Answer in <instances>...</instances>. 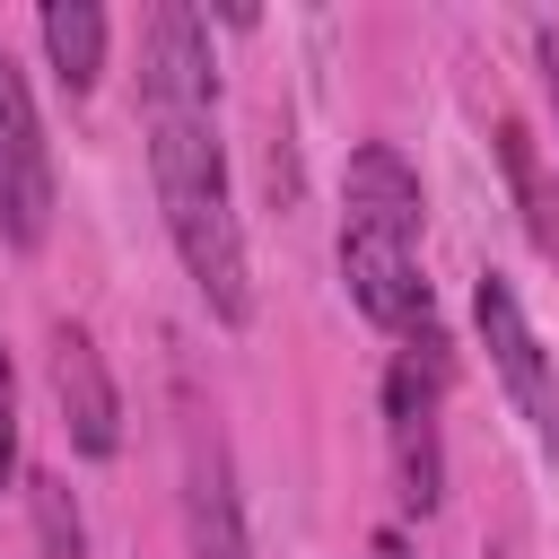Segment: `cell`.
<instances>
[{
  "label": "cell",
  "instance_id": "1",
  "mask_svg": "<svg viewBox=\"0 0 559 559\" xmlns=\"http://www.w3.org/2000/svg\"><path fill=\"white\" fill-rule=\"evenodd\" d=\"M140 131H148V183L166 245L183 280L201 288L210 323L245 332L253 323V262L227 192V140H218V52L210 17L192 0H157L140 26Z\"/></svg>",
  "mask_w": 559,
  "mask_h": 559
},
{
  "label": "cell",
  "instance_id": "2",
  "mask_svg": "<svg viewBox=\"0 0 559 559\" xmlns=\"http://www.w3.org/2000/svg\"><path fill=\"white\" fill-rule=\"evenodd\" d=\"M445 393H454V341L445 332L393 341V358H384V454H393V498L411 515L445 507Z\"/></svg>",
  "mask_w": 559,
  "mask_h": 559
},
{
  "label": "cell",
  "instance_id": "3",
  "mask_svg": "<svg viewBox=\"0 0 559 559\" xmlns=\"http://www.w3.org/2000/svg\"><path fill=\"white\" fill-rule=\"evenodd\" d=\"M341 288H349V306H358L384 341L437 332V288H428V271H419V227L341 210Z\"/></svg>",
  "mask_w": 559,
  "mask_h": 559
},
{
  "label": "cell",
  "instance_id": "4",
  "mask_svg": "<svg viewBox=\"0 0 559 559\" xmlns=\"http://www.w3.org/2000/svg\"><path fill=\"white\" fill-rule=\"evenodd\" d=\"M472 323H480V349H489L515 419L533 428L542 463H559V367H550V349H542V332H533V314H524V297H515L507 271L472 280Z\"/></svg>",
  "mask_w": 559,
  "mask_h": 559
},
{
  "label": "cell",
  "instance_id": "5",
  "mask_svg": "<svg viewBox=\"0 0 559 559\" xmlns=\"http://www.w3.org/2000/svg\"><path fill=\"white\" fill-rule=\"evenodd\" d=\"M44 236H52V140L26 96V70L0 44V245L44 253Z\"/></svg>",
  "mask_w": 559,
  "mask_h": 559
},
{
  "label": "cell",
  "instance_id": "6",
  "mask_svg": "<svg viewBox=\"0 0 559 559\" xmlns=\"http://www.w3.org/2000/svg\"><path fill=\"white\" fill-rule=\"evenodd\" d=\"M44 376H52V411H61L70 454H79V463H114V454H122V393H114V367H105L96 332H87V323H52Z\"/></svg>",
  "mask_w": 559,
  "mask_h": 559
},
{
  "label": "cell",
  "instance_id": "7",
  "mask_svg": "<svg viewBox=\"0 0 559 559\" xmlns=\"http://www.w3.org/2000/svg\"><path fill=\"white\" fill-rule=\"evenodd\" d=\"M183 542H192V559H253L236 463H227L218 428H192V445H183Z\"/></svg>",
  "mask_w": 559,
  "mask_h": 559
},
{
  "label": "cell",
  "instance_id": "8",
  "mask_svg": "<svg viewBox=\"0 0 559 559\" xmlns=\"http://www.w3.org/2000/svg\"><path fill=\"white\" fill-rule=\"evenodd\" d=\"M341 210H367V218H393V227H428L419 166H411L393 140H358L349 166H341Z\"/></svg>",
  "mask_w": 559,
  "mask_h": 559
},
{
  "label": "cell",
  "instance_id": "9",
  "mask_svg": "<svg viewBox=\"0 0 559 559\" xmlns=\"http://www.w3.org/2000/svg\"><path fill=\"white\" fill-rule=\"evenodd\" d=\"M35 35H44V61L61 79V96H96L105 79V44H114V17L96 0H44L35 9Z\"/></svg>",
  "mask_w": 559,
  "mask_h": 559
},
{
  "label": "cell",
  "instance_id": "10",
  "mask_svg": "<svg viewBox=\"0 0 559 559\" xmlns=\"http://www.w3.org/2000/svg\"><path fill=\"white\" fill-rule=\"evenodd\" d=\"M498 166H507V192H515V210H524L533 245H542V253H559V183L542 175V148H533V131H524L515 114L498 122Z\"/></svg>",
  "mask_w": 559,
  "mask_h": 559
},
{
  "label": "cell",
  "instance_id": "11",
  "mask_svg": "<svg viewBox=\"0 0 559 559\" xmlns=\"http://www.w3.org/2000/svg\"><path fill=\"white\" fill-rule=\"evenodd\" d=\"M26 489V524H35V559H87V515L70 498L61 472H17Z\"/></svg>",
  "mask_w": 559,
  "mask_h": 559
},
{
  "label": "cell",
  "instance_id": "12",
  "mask_svg": "<svg viewBox=\"0 0 559 559\" xmlns=\"http://www.w3.org/2000/svg\"><path fill=\"white\" fill-rule=\"evenodd\" d=\"M0 489H17V367L0 341Z\"/></svg>",
  "mask_w": 559,
  "mask_h": 559
},
{
  "label": "cell",
  "instance_id": "13",
  "mask_svg": "<svg viewBox=\"0 0 559 559\" xmlns=\"http://www.w3.org/2000/svg\"><path fill=\"white\" fill-rule=\"evenodd\" d=\"M533 61H542V96H550V114H559V17L533 26Z\"/></svg>",
  "mask_w": 559,
  "mask_h": 559
},
{
  "label": "cell",
  "instance_id": "14",
  "mask_svg": "<svg viewBox=\"0 0 559 559\" xmlns=\"http://www.w3.org/2000/svg\"><path fill=\"white\" fill-rule=\"evenodd\" d=\"M367 559H419V550H411V533H393V524H384V533L367 542Z\"/></svg>",
  "mask_w": 559,
  "mask_h": 559
}]
</instances>
